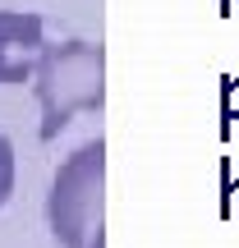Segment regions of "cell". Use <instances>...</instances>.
<instances>
[{"mask_svg": "<svg viewBox=\"0 0 239 248\" xmlns=\"http://www.w3.org/2000/svg\"><path fill=\"white\" fill-rule=\"evenodd\" d=\"M46 230L55 248H92L106 239V142L88 138L55 166L46 193Z\"/></svg>", "mask_w": 239, "mask_h": 248, "instance_id": "obj_2", "label": "cell"}, {"mask_svg": "<svg viewBox=\"0 0 239 248\" xmlns=\"http://www.w3.org/2000/svg\"><path fill=\"white\" fill-rule=\"evenodd\" d=\"M32 92L42 106V138H60L74 115L106 106V46L88 37L46 42L32 69Z\"/></svg>", "mask_w": 239, "mask_h": 248, "instance_id": "obj_1", "label": "cell"}, {"mask_svg": "<svg viewBox=\"0 0 239 248\" xmlns=\"http://www.w3.org/2000/svg\"><path fill=\"white\" fill-rule=\"evenodd\" d=\"M14 179H18V161H14V142L0 129V207L14 198Z\"/></svg>", "mask_w": 239, "mask_h": 248, "instance_id": "obj_4", "label": "cell"}, {"mask_svg": "<svg viewBox=\"0 0 239 248\" xmlns=\"http://www.w3.org/2000/svg\"><path fill=\"white\" fill-rule=\"evenodd\" d=\"M92 248H106V239H101V244H92Z\"/></svg>", "mask_w": 239, "mask_h": 248, "instance_id": "obj_5", "label": "cell"}, {"mask_svg": "<svg viewBox=\"0 0 239 248\" xmlns=\"http://www.w3.org/2000/svg\"><path fill=\"white\" fill-rule=\"evenodd\" d=\"M46 51V23L32 9H0V88L32 83V69Z\"/></svg>", "mask_w": 239, "mask_h": 248, "instance_id": "obj_3", "label": "cell"}]
</instances>
